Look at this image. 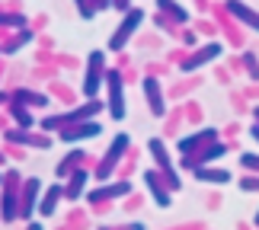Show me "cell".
I'll use <instances>...</instances> for the list:
<instances>
[{
	"instance_id": "obj_1",
	"label": "cell",
	"mask_w": 259,
	"mask_h": 230,
	"mask_svg": "<svg viewBox=\"0 0 259 230\" xmlns=\"http://www.w3.org/2000/svg\"><path fill=\"white\" fill-rule=\"evenodd\" d=\"M141 19H144V13H141V10H135V13H128V16H125V23L115 29V35H112V42H109V48H112V52H118V48H125L128 35H132L135 29L141 26Z\"/></svg>"
},
{
	"instance_id": "obj_16",
	"label": "cell",
	"mask_w": 259,
	"mask_h": 230,
	"mask_svg": "<svg viewBox=\"0 0 259 230\" xmlns=\"http://www.w3.org/2000/svg\"><path fill=\"white\" fill-rule=\"evenodd\" d=\"M128 192V186L125 182H118V186H109V189H99V195H112V198H122Z\"/></svg>"
},
{
	"instance_id": "obj_12",
	"label": "cell",
	"mask_w": 259,
	"mask_h": 230,
	"mask_svg": "<svg viewBox=\"0 0 259 230\" xmlns=\"http://www.w3.org/2000/svg\"><path fill=\"white\" fill-rule=\"evenodd\" d=\"M195 176L202 179V182H227V179H231V173H224V169H202V166L195 169Z\"/></svg>"
},
{
	"instance_id": "obj_19",
	"label": "cell",
	"mask_w": 259,
	"mask_h": 230,
	"mask_svg": "<svg viewBox=\"0 0 259 230\" xmlns=\"http://www.w3.org/2000/svg\"><path fill=\"white\" fill-rule=\"evenodd\" d=\"M243 189H259V182H250V179H246V182H243Z\"/></svg>"
},
{
	"instance_id": "obj_18",
	"label": "cell",
	"mask_w": 259,
	"mask_h": 230,
	"mask_svg": "<svg viewBox=\"0 0 259 230\" xmlns=\"http://www.w3.org/2000/svg\"><path fill=\"white\" fill-rule=\"evenodd\" d=\"M4 221H13V195L4 198Z\"/></svg>"
},
{
	"instance_id": "obj_20",
	"label": "cell",
	"mask_w": 259,
	"mask_h": 230,
	"mask_svg": "<svg viewBox=\"0 0 259 230\" xmlns=\"http://www.w3.org/2000/svg\"><path fill=\"white\" fill-rule=\"evenodd\" d=\"M29 230H42V224H32V227H29Z\"/></svg>"
},
{
	"instance_id": "obj_4",
	"label": "cell",
	"mask_w": 259,
	"mask_h": 230,
	"mask_svg": "<svg viewBox=\"0 0 259 230\" xmlns=\"http://www.w3.org/2000/svg\"><path fill=\"white\" fill-rule=\"evenodd\" d=\"M218 55H221V45H218V42L205 45L202 52H198V55L192 58V61H186V64H183V71H198V67H202L205 61H211V58H218Z\"/></svg>"
},
{
	"instance_id": "obj_8",
	"label": "cell",
	"mask_w": 259,
	"mask_h": 230,
	"mask_svg": "<svg viewBox=\"0 0 259 230\" xmlns=\"http://www.w3.org/2000/svg\"><path fill=\"white\" fill-rule=\"evenodd\" d=\"M227 10H231V13H237L243 23H250L253 29H259V16H253V10L246 7V4H240V0H227Z\"/></svg>"
},
{
	"instance_id": "obj_15",
	"label": "cell",
	"mask_w": 259,
	"mask_h": 230,
	"mask_svg": "<svg viewBox=\"0 0 259 230\" xmlns=\"http://www.w3.org/2000/svg\"><path fill=\"white\" fill-rule=\"evenodd\" d=\"M157 4H160L163 10H170V13H173L176 19H189V10H183V7L176 4V0H157Z\"/></svg>"
},
{
	"instance_id": "obj_11",
	"label": "cell",
	"mask_w": 259,
	"mask_h": 230,
	"mask_svg": "<svg viewBox=\"0 0 259 230\" xmlns=\"http://www.w3.org/2000/svg\"><path fill=\"white\" fill-rule=\"evenodd\" d=\"M35 198H38V179H29V182H26V211H23V217H32Z\"/></svg>"
},
{
	"instance_id": "obj_13",
	"label": "cell",
	"mask_w": 259,
	"mask_h": 230,
	"mask_svg": "<svg viewBox=\"0 0 259 230\" xmlns=\"http://www.w3.org/2000/svg\"><path fill=\"white\" fill-rule=\"evenodd\" d=\"M87 182V173H83V169H80V173H74V179H71V186H67V198H77V195H80V186Z\"/></svg>"
},
{
	"instance_id": "obj_2",
	"label": "cell",
	"mask_w": 259,
	"mask_h": 230,
	"mask_svg": "<svg viewBox=\"0 0 259 230\" xmlns=\"http://www.w3.org/2000/svg\"><path fill=\"white\" fill-rule=\"evenodd\" d=\"M109 86H112V93H109V103H112V109H109V112H112L115 122H122V118H125V96H122V77H118L115 71L109 74Z\"/></svg>"
},
{
	"instance_id": "obj_9",
	"label": "cell",
	"mask_w": 259,
	"mask_h": 230,
	"mask_svg": "<svg viewBox=\"0 0 259 230\" xmlns=\"http://www.w3.org/2000/svg\"><path fill=\"white\" fill-rule=\"evenodd\" d=\"M144 182L151 186V192H154V202H157V205H160V208H170V195H166V192H163V186L157 182V173H147V176H144Z\"/></svg>"
},
{
	"instance_id": "obj_7",
	"label": "cell",
	"mask_w": 259,
	"mask_h": 230,
	"mask_svg": "<svg viewBox=\"0 0 259 230\" xmlns=\"http://www.w3.org/2000/svg\"><path fill=\"white\" fill-rule=\"evenodd\" d=\"M125 147H128V134H118V137H115V144H112V154H106V160H103V176L118 163V157H122Z\"/></svg>"
},
{
	"instance_id": "obj_14",
	"label": "cell",
	"mask_w": 259,
	"mask_h": 230,
	"mask_svg": "<svg viewBox=\"0 0 259 230\" xmlns=\"http://www.w3.org/2000/svg\"><path fill=\"white\" fill-rule=\"evenodd\" d=\"M61 192H64L61 186H52V189H48V198H45V205H42V214L45 217L52 214V208H55V202H58V195H61Z\"/></svg>"
},
{
	"instance_id": "obj_10",
	"label": "cell",
	"mask_w": 259,
	"mask_h": 230,
	"mask_svg": "<svg viewBox=\"0 0 259 230\" xmlns=\"http://www.w3.org/2000/svg\"><path fill=\"white\" fill-rule=\"evenodd\" d=\"M99 134V125H87V128H77V131H67L64 134V144H77V141H83V137H96Z\"/></svg>"
},
{
	"instance_id": "obj_6",
	"label": "cell",
	"mask_w": 259,
	"mask_h": 230,
	"mask_svg": "<svg viewBox=\"0 0 259 230\" xmlns=\"http://www.w3.org/2000/svg\"><path fill=\"white\" fill-rule=\"evenodd\" d=\"M147 147H151V154L157 157V163H160V169H163L166 176H170V186L176 189V186H179V179H176V176L170 173V163H166V151H163V144L157 141V137H151V144H147Z\"/></svg>"
},
{
	"instance_id": "obj_17",
	"label": "cell",
	"mask_w": 259,
	"mask_h": 230,
	"mask_svg": "<svg viewBox=\"0 0 259 230\" xmlns=\"http://www.w3.org/2000/svg\"><path fill=\"white\" fill-rule=\"evenodd\" d=\"M240 163H243V166H250V169H256V173H259V157H253V154H243V157H240Z\"/></svg>"
},
{
	"instance_id": "obj_3",
	"label": "cell",
	"mask_w": 259,
	"mask_h": 230,
	"mask_svg": "<svg viewBox=\"0 0 259 230\" xmlns=\"http://www.w3.org/2000/svg\"><path fill=\"white\" fill-rule=\"evenodd\" d=\"M144 89H147V103H151V112L160 118L166 112V106H163V96H160V86H157V80L154 77H147L144 80Z\"/></svg>"
},
{
	"instance_id": "obj_5",
	"label": "cell",
	"mask_w": 259,
	"mask_h": 230,
	"mask_svg": "<svg viewBox=\"0 0 259 230\" xmlns=\"http://www.w3.org/2000/svg\"><path fill=\"white\" fill-rule=\"evenodd\" d=\"M99 64H103V52H93V55H90L87 86H83V93H87V96H93V93H96V86H99Z\"/></svg>"
}]
</instances>
